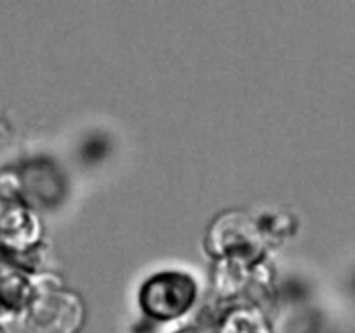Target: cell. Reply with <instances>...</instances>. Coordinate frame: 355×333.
Segmentation results:
<instances>
[{"instance_id": "1", "label": "cell", "mask_w": 355, "mask_h": 333, "mask_svg": "<svg viewBox=\"0 0 355 333\" xmlns=\"http://www.w3.org/2000/svg\"><path fill=\"white\" fill-rule=\"evenodd\" d=\"M26 323L31 333H73L80 312L69 297L45 295L31 304Z\"/></svg>"}, {"instance_id": "2", "label": "cell", "mask_w": 355, "mask_h": 333, "mask_svg": "<svg viewBox=\"0 0 355 333\" xmlns=\"http://www.w3.org/2000/svg\"><path fill=\"white\" fill-rule=\"evenodd\" d=\"M0 333H2V332H0Z\"/></svg>"}]
</instances>
